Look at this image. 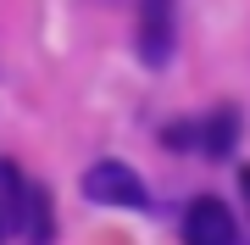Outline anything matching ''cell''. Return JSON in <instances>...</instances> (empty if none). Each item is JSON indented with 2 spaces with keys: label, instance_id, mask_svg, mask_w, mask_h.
Here are the masks:
<instances>
[{
  "label": "cell",
  "instance_id": "1",
  "mask_svg": "<svg viewBox=\"0 0 250 245\" xmlns=\"http://www.w3.org/2000/svg\"><path fill=\"white\" fill-rule=\"evenodd\" d=\"M83 195H89L95 206H123V212H145L150 206L139 173L128 162H95L89 173H83Z\"/></svg>",
  "mask_w": 250,
  "mask_h": 245
},
{
  "label": "cell",
  "instance_id": "2",
  "mask_svg": "<svg viewBox=\"0 0 250 245\" xmlns=\"http://www.w3.org/2000/svg\"><path fill=\"white\" fill-rule=\"evenodd\" d=\"M184 245H239V223L223 200H195L184 212Z\"/></svg>",
  "mask_w": 250,
  "mask_h": 245
},
{
  "label": "cell",
  "instance_id": "3",
  "mask_svg": "<svg viewBox=\"0 0 250 245\" xmlns=\"http://www.w3.org/2000/svg\"><path fill=\"white\" fill-rule=\"evenodd\" d=\"M172 11H178V0H139V56L150 67L172 56Z\"/></svg>",
  "mask_w": 250,
  "mask_h": 245
},
{
  "label": "cell",
  "instance_id": "4",
  "mask_svg": "<svg viewBox=\"0 0 250 245\" xmlns=\"http://www.w3.org/2000/svg\"><path fill=\"white\" fill-rule=\"evenodd\" d=\"M233 139H239V111H233V106H223V111H211V117L200 123L195 145H200L206 156H228V151H233Z\"/></svg>",
  "mask_w": 250,
  "mask_h": 245
},
{
  "label": "cell",
  "instance_id": "5",
  "mask_svg": "<svg viewBox=\"0 0 250 245\" xmlns=\"http://www.w3.org/2000/svg\"><path fill=\"white\" fill-rule=\"evenodd\" d=\"M239 190H245V200H250V167H245V173H239Z\"/></svg>",
  "mask_w": 250,
  "mask_h": 245
},
{
  "label": "cell",
  "instance_id": "6",
  "mask_svg": "<svg viewBox=\"0 0 250 245\" xmlns=\"http://www.w3.org/2000/svg\"><path fill=\"white\" fill-rule=\"evenodd\" d=\"M0 245H6V218H0Z\"/></svg>",
  "mask_w": 250,
  "mask_h": 245
}]
</instances>
